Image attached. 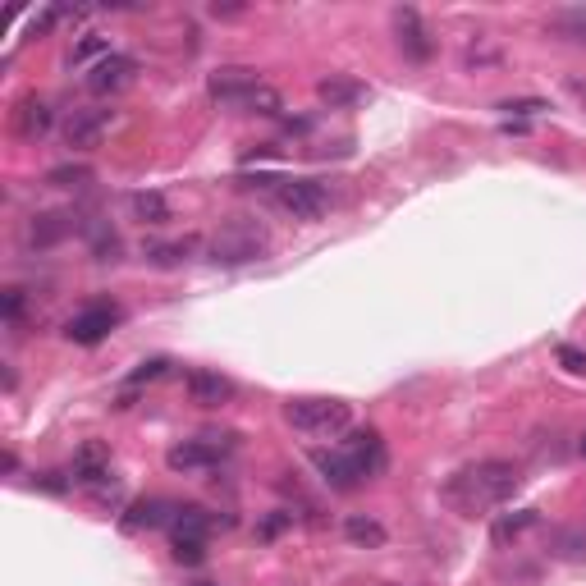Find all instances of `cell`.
<instances>
[{
    "mask_svg": "<svg viewBox=\"0 0 586 586\" xmlns=\"http://www.w3.org/2000/svg\"><path fill=\"white\" fill-rule=\"evenodd\" d=\"M271 197H275V207L289 211L293 220H321L330 207L326 184H316V179H284Z\"/></svg>",
    "mask_w": 586,
    "mask_h": 586,
    "instance_id": "obj_4",
    "label": "cell"
},
{
    "mask_svg": "<svg viewBox=\"0 0 586 586\" xmlns=\"http://www.w3.org/2000/svg\"><path fill=\"white\" fill-rule=\"evenodd\" d=\"M316 97L326 101L330 110H348V106H358V101H367V83H358V78H348V74H330L316 83Z\"/></svg>",
    "mask_w": 586,
    "mask_h": 586,
    "instance_id": "obj_14",
    "label": "cell"
},
{
    "mask_svg": "<svg viewBox=\"0 0 586 586\" xmlns=\"http://www.w3.org/2000/svg\"><path fill=\"white\" fill-rule=\"evenodd\" d=\"M500 110L504 115H522V120H527V115H541V110H550V101H541V97H518V101H500Z\"/></svg>",
    "mask_w": 586,
    "mask_h": 586,
    "instance_id": "obj_30",
    "label": "cell"
},
{
    "mask_svg": "<svg viewBox=\"0 0 586 586\" xmlns=\"http://www.w3.org/2000/svg\"><path fill=\"white\" fill-rule=\"evenodd\" d=\"M115 326H120V307H115V303H92V307H83V312L69 316L65 335H69V344L92 348V344H101V339H106Z\"/></svg>",
    "mask_w": 586,
    "mask_h": 586,
    "instance_id": "obj_6",
    "label": "cell"
},
{
    "mask_svg": "<svg viewBox=\"0 0 586 586\" xmlns=\"http://www.w3.org/2000/svg\"><path fill=\"white\" fill-rule=\"evenodd\" d=\"M37 486H42V490H55V495H60V490H65V481H60V472H46Z\"/></svg>",
    "mask_w": 586,
    "mask_h": 586,
    "instance_id": "obj_37",
    "label": "cell"
},
{
    "mask_svg": "<svg viewBox=\"0 0 586 586\" xmlns=\"http://www.w3.org/2000/svg\"><path fill=\"white\" fill-rule=\"evenodd\" d=\"M207 257L216 261V266H248V261H261L266 257V234H261V225H252V220H229V225H220L216 234H211Z\"/></svg>",
    "mask_w": 586,
    "mask_h": 586,
    "instance_id": "obj_2",
    "label": "cell"
},
{
    "mask_svg": "<svg viewBox=\"0 0 586 586\" xmlns=\"http://www.w3.org/2000/svg\"><path fill=\"white\" fill-rule=\"evenodd\" d=\"M234 110H243V115H266V120H275V115L284 110V101H280V92H275L271 83H257Z\"/></svg>",
    "mask_w": 586,
    "mask_h": 586,
    "instance_id": "obj_20",
    "label": "cell"
},
{
    "mask_svg": "<svg viewBox=\"0 0 586 586\" xmlns=\"http://www.w3.org/2000/svg\"><path fill=\"white\" fill-rule=\"evenodd\" d=\"M522 486V467L513 458H477V463L458 467L445 481V504L458 509L463 518H477L486 509H500L504 500H513Z\"/></svg>",
    "mask_w": 586,
    "mask_h": 586,
    "instance_id": "obj_1",
    "label": "cell"
},
{
    "mask_svg": "<svg viewBox=\"0 0 586 586\" xmlns=\"http://www.w3.org/2000/svg\"><path fill=\"white\" fill-rule=\"evenodd\" d=\"M170 554H174V564L197 568L202 559H207V541H174V545H170Z\"/></svg>",
    "mask_w": 586,
    "mask_h": 586,
    "instance_id": "obj_29",
    "label": "cell"
},
{
    "mask_svg": "<svg viewBox=\"0 0 586 586\" xmlns=\"http://www.w3.org/2000/svg\"><path fill=\"white\" fill-rule=\"evenodd\" d=\"M577 454H582V458H586V431H582V435H577Z\"/></svg>",
    "mask_w": 586,
    "mask_h": 586,
    "instance_id": "obj_39",
    "label": "cell"
},
{
    "mask_svg": "<svg viewBox=\"0 0 586 586\" xmlns=\"http://www.w3.org/2000/svg\"><path fill=\"white\" fill-rule=\"evenodd\" d=\"M165 367H170V362H165V358H152V362H142V367L133 371V385H142V380H156V376H165Z\"/></svg>",
    "mask_w": 586,
    "mask_h": 586,
    "instance_id": "obj_35",
    "label": "cell"
},
{
    "mask_svg": "<svg viewBox=\"0 0 586 586\" xmlns=\"http://www.w3.org/2000/svg\"><path fill=\"white\" fill-rule=\"evenodd\" d=\"M46 184H55V188H83V184H92V170H87V165H55V170L46 174Z\"/></svg>",
    "mask_w": 586,
    "mask_h": 586,
    "instance_id": "obj_26",
    "label": "cell"
},
{
    "mask_svg": "<svg viewBox=\"0 0 586 586\" xmlns=\"http://www.w3.org/2000/svg\"><path fill=\"white\" fill-rule=\"evenodd\" d=\"M193 586H216V582H193Z\"/></svg>",
    "mask_w": 586,
    "mask_h": 586,
    "instance_id": "obj_40",
    "label": "cell"
},
{
    "mask_svg": "<svg viewBox=\"0 0 586 586\" xmlns=\"http://www.w3.org/2000/svg\"><path fill=\"white\" fill-rule=\"evenodd\" d=\"M97 55L106 60V55H110V42H106V37H83V42L74 46V55H69V65H87V60H97Z\"/></svg>",
    "mask_w": 586,
    "mask_h": 586,
    "instance_id": "obj_28",
    "label": "cell"
},
{
    "mask_svg": "<svg viewBox=\"0 0 586 586\" xmlns=\"http://www.w3.org/2000/svg\"><path fill=\"white\" fill-rule=\"evenodd\" d=\"M184 390L188 399L197 403V408H225L229 399H234V380L220 376V371H207V367H197L184 376Z\"/></svg>",
    "mask_w": 586,
    "mask_h": 586,
    "instance_id": "obj_11",
    "label": "cell"
},
{
    "mask_svg": "<svg viewBox=\"0 0 586 586\" xmlns=\"http://www.w3.org/2000/svg\"><path fill=\"white\" fill-rule=\"evenodd\" d=\"M550 33H554V37H564V42L586 46V5H577V10H559V14H550Z\"/></svg>",
    "mask_w": 586,
    "mask_h": 586,
    "instance_id": "obj_21",
    "label": "cell"
},
{
    "mask_svg": "<svg viewBox=\"0 0 586 586\" xmlns=\"http://www.w3.org/2000/svg\"><path fill=\"white\" fill-rule=\"evenodd\" d=\"M188 252H193V243H156V248H147V257L156 266H179V261H188Z\"/></svg>",
    "mask_w": 586,
    "mask_h": 586,
    "instance_id": "obj_27",
    "label": "cell"
},
{
    "mask_svg": "<svg viewBox=\"0 0 586 586\" xmlns=\"http://www.w3.org/2000/svg\"><path fill=\"white\" fill-rule=\"evenodd\" d=\"M559 554L564 559H586V532H559Z\"/></svg>",
    "mask_w": 586,
    "mask_h": 586,
    "instance_id": "obj_32",
    "label": "cell"
},
{
    "mask_svg": "<svg viewBox=\"0 0 586 586\" xmlns=\"http://www.w3.org/2000/svg\"><path fill=\"white\" fill-rule=\"evenodd\" d=\"M339 449H344L348 463L362 472V481L380 477V472H385V463H390V458H385V440H380V431H371V426H367V431H353Z\"/></svg>",
    "mask_w": 586,
    "mask_h": 586,
    "instance_id": "obj_9",
    "label": "cell"
},
{
    "mask_svg": "<svg viewBox=\"0 0 586 586\" xmlns=\"http://www.w3.org/2000/svg\"><path fill=\"white\" fill-rule=\"evenodd\" d=\"M0 312H5V321L14 326V321L23 316V289H5V293H0Z\"/></svg>",
    "mask_w": 586,
    "mask_h": 586,
    "instance_id": "obj_33",
    "label": "cell"
},
{
    "mask_svg": "<svg viewBox=\"0 0 586 586\" xmlns=\"http://www.w3.org/2000/svg\"><path fill=\"white\" fill-rule=\"evenodd\" d=\"M110 124H115V110H74L65 120V142L74 152H92V147H101Z\"/></svg>",
    "mask_w": 586,
    "mask_h": 586,
    "instance_id": "obj_8",
    "label": "cell"
},
{
    "mask_svg": "<svg viewBox=\"0 0 586 586\" xmlns=\"http://www.w3.org/2000/svg\"><path fill=\"white\" fill-rule=\"evenodd\" d=\"M554 358H559V367H564V371H573V376H586V353H582V348L559 344V353H554Z\"/></svg>",
    "mask_w": 586,
    "mask_h": 586,
    "instance_id": "obj_31",
    "label": "cell"
},
{
    "mask_svg": "<svg viewBox=\"0 0 586 586\" xmlns=\"http://www.w3.org/2000/svg\"><path fill=\"white\" fill-rule=\"evenodd\" d=\"M211 14H216V19H239L243 5H211Z\"/></svg>",
    "mask_w": 586,
    "mask_h": 586,
    "instance_id": "obj_36",
    "label": "cell"
},
{
    "mask_svg": "<svg viewBox=\"0 0 586 586\" xmlns=\"http://www.w3.org/2000/svg\"><path fill=\"white\" fill-rule=\"evenodd\" d=\"M106 477H110V449L101 445V440H87L74 454V481H83V486H106Z\"/></svg>",
    "mask_w": 586,
    "mask_h": 586,
    "instance_id": "obj_16",
    "label": "cell"
},
{
    "mask_svg": "<svg viewBox=\"0 0 586 586\" xmlns=\"http://www.w3.org/2000/svg\"><path fill=\"white\" fill-rule=\"evenodd\" d=\"M394 33H399V51L408 55V60H417V65H426L435 55V42L426 37L422 14L417 10H394Z\"/></svg>",
    "mask_w": 586,
    "mask_h": 586,
    "instance_id": "obj_12",
    "label": "cell"
},
{
    "mask_svg": "<svg viewBox=\"0 0 586 586\" xmlns=\"http://www.w3.org/2000/svg\"><path fill=\"white\" fill-rule=\"evenodd\" d=\"M87 243H92V257L97 261H120V234H115L106 220H92V225H87Z\"/></svg>",
    "mask_w": 586,
    "mask_h": 586,
    "instance_id": "obj_25",
    "label": "cell"
},
{
    "mask_svg": "<svg viewBox=\"0 0 586 586\" xmlns=\"http://www.w3.org/2000/svg\"><path fill=\"white\" fill-rule=\"evenodd\" d=\"M10 129L19 133L23 142H37V138H46V133L55 129V115H51V106H46V101L23 97L19 106L10 110Z\"/></svg>",
    "mask_w": 586,
    "mask_h": 586,
    "instance_id": "obj_13",
    "label": "cell"
},
{
    "mask_svg": "<svg viewBox=\"0 0 586 586\" xmlns=\"http://www.w3.org/2000/svg\"><path fill=\"white\" fill-rule=\"evenodd\" d=\"M289 522H293V513H271V518H266V522H261V527H257V536H266V541H271V536H280L284 532V527H289Z\"/></svg>",
    "mask_w": 586,
    "mask_h": 586,
    "instance_id": "obj_34",
    "label": "cell"
},
{
    "mask_svg": "<svg viewBox=\"0 0 586 586\" xmlns=\"http://www.w3.org/2000/svg\"><path fill=\"white\" fill-rule=\"evenodd\" d=\"M229 449H234V435L207 431L202 440H184V445H174L170 454H165V463H170L174 472H202V467H216Z\"/></svg>",
    "mask_w": 586,
    "mask_h": 586,
    "instance_id": "obj_5",
    "label": "cell"
},
{
    "mask_svg": "<svg viewBox=\"0 0 586 586\" xmlns=\"http://www.w3.org/2000/svg\"><path fill=\"white\" fill-rule=\"evenodd\" d=\"M65 234H69L65 211H42V216L28 220V243H33V248H55Z\"/></svg>",
    "mask_w": 586,
    "mask_h": 586,
    "instance_id": "obj_17",
    "label": "cell"
},
{
    "mask_svg": "<svg viewBox=\"0 0 586 586\" xmlns=\"http://www.w3.org/2000/svg\"><path fill=\"white\" fill-rule=\"evenodd\" d=\"M129 207H133V216H138L142 225H165V220H170V202H165L161 193H147V188L129 197Z\"/></svg>",
    "mask_w": 586,
    "mask_h": 586,
    "instance_id": "obj_22",
    "label": "cell"
},
{
    "mask_svg": "<svg viewBox=\"0 0 586 586\" xmlns=\"http://www.w3.org/2000/svg\"><path fill=\"white\" fill-rule=\"evenodd\" d=\"M527 527H536V509H518V513H504V518H495L490 536H495V545H509V541H518Z\"/></svg>",
    "mask_w": 586,
    "mask_h": 586,
    "instance_id": "obj_23",
    "label": "cell"
},
{
    "mask_svg": "<svg viewBox=\"0 0 586 586\" xmlns=\"http://www.w3.org/2000/svg\"><path fill=\"white\" fill-rule=\"evenodd\" d=\"M211 527H216V518H211L207 509H179L174 513V522H170V532H174V541H207L211 536Z\"/></svg>",
    "mask_w": 586,
    "mask_h": 586,
    "instance_id": "obj_19",
    "label": "cell"
},
{
    "mask_svg": "<svg viewBox=\"0 0 586 586\" xmlns=\"http://www.w3.org/2000/svg\"><path fill=\"white\" fill-rule=\"evenodd\" d=\"M344 536L353 545H371V550H376V545H385V527H380L376 518H362V513H348V518H344Z\"/></svg>",
    "mask_w": 586,
    "mask_h": 586,
    "instance_id": "obj_24",
    "label": "cell"
},
{
    "mask_svg": "<svg viewBox=\"0 0 586 586\" xmlns=\"http://www.w3.org/2000/svg\"><path fill=\"white\" fill-rule=\"evenodd\" d=\"M348 403L344 399H321V394H312V399H289L284 403V422L293 426V431H307V435H335L348 426Z\"/></svg>",
    "mask_w": 586,
    "mask_h": 586,
    "instance_id": "obj_3",
    "label": "cell"
},
{
    "mask_svg": "<svg viewBox=\"0 0 586 586\" xmlns=\"http://www.w3.org/2000/svg\"><path fill=\"white\" fill-rule=\"evenodd\" d=\"M312 463H316V472H321V477H326L335 490H353V486H362V472H358L353 463H348L344 449H316Z\"/></svg>",
    "mask_w": 586,
    "mask_h": 586,
    "instance_id": "obj_15",
    "label": "cell"
},
{
    "mask_svg": "<svg viewBox=\"0 0 586 586\" xmlns=\"http://www.w3.org/2000/svg\"><path fill=\"white\" fill-rule=\"evenodd\" d=\"M133 74H138V65H133L129 55L110 51L106 60H97V65L87 69V92H97V97H110V92L129 87V83H133Z\"/></svg>",
    "mask_w": 586,
    "mask_h": 586,
    "instance_id": "obj_10",
    "label": "cell"
},
{
    "mask_svg": "<svg viewBox=\"0 0 586 586\" xmlns=\"http://www.w3.org/2000/svg\"><path fill=\"white\" fill-rule=\"evenodd\" d=\"M568 87H573L577 97H582V101H586V83H577V78H568Z\"/></svg>",
    "mask_w": 586,
    "mask_h": 586,
    "instance_id": "obj_38",
    "label": "cell"
},
{
    "mask_svg": "<svg viewBox=\"0 0 586 586\" xmlns=\"http://www.w3.org/2000/svg\"><path fill=\"white\" fill-rule=\"evenodd\" d=\"M261 78H257V69H248V65H220L216 74H207V92H211V101H220V106H239L243 97H248L252 87H257Z\"/></svg>",
    "mask_w": 586,
    "mask_h": 586,
    "instance_id": "obj_7",
    "label": "cell"
},
{
    "mask_svg": "<svg viewBox=\"0 0 586 586\" xmlns=\"http://www.w3.org/2000/svg\"><path fill=\"white\" fill-rule=\"evenodd\" d=\"M174 504L170 500H138L129 513H124V527L129 532H142V527H165V522H174Z\"/></svg>",
    "mask_w": 586,
    "mask_h": 586,
    "instance_id": "obj_18",
    "label": "cell"
}]
</instances>
